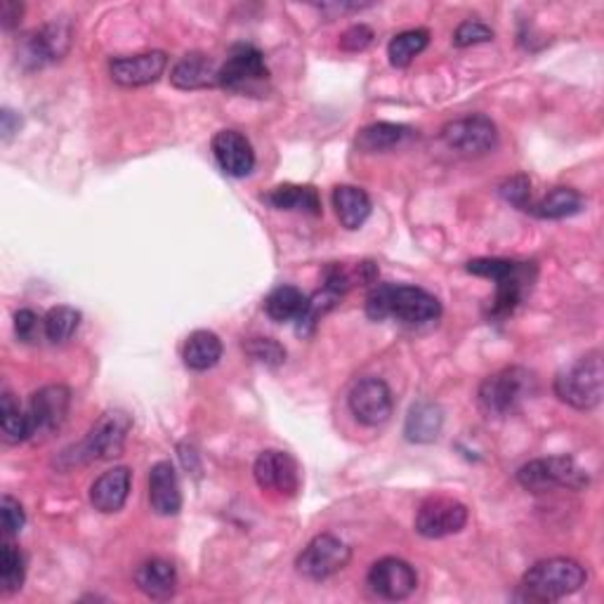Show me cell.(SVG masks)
Masks as SVG:
<instances>
[{"mask_svg": "<svg viewBox=\"0 0 604 604\" xmlns=\"http://www.w3.org/2000/svg\"><path fill=\"white\" fill-rule=\"evenodd\" d=\"M130 430H133V418L126 411L102 413L98 418V423L88 430V435L59 456V466L65 468L88 466V463L110 460L121 456Z\"/></svg>", "mask_w": 604, "mask_h": 604, "instance_id": "cell-3", "label": "cell"}, {"mask_svg": "<svg viewBox=\"0 0 604 604\" xmlns=\"http://www.w3.org/2000/svg\"><path fill=\"white\" fill-rule=\"evenodd\" d=\"M604 390V368H602V354L591 352L581 357L579 362L565 368L562 374L555 378V395L560 401L569 404L571 409L591 411L602 401Z\"/></svg>", "mask_w": 604, "mask_h": 604, "instance_id": "cell-6", "label": "cell"}, {"mask_svg": "<svg viewBox=\"0 0 604 604\" xmlns=\"http://www.w3.org/2000/svg\"><path fill=\"white\" fill-rule=\"evenodd\" d=\"M366 315L374 321L397 319L407 327H423L442 317V303L418 286L378 284L366 298Z\"/></svg>", "mask_w": 604, "mask_h": 604, "instance_id": "cell-1", "label": "cell"}, {"mask_svg": "<svg viewBox=\"0 0 604 604\" xmlns=\"http://www.w3.org/2000/svg\"><path fill=\"white\" fill-rule=\"evenodd\" d=\"M352 560V548L333 534H319L298 555L296 569L309 581H327L343 571Z\"/></svg>", "mask_w": 604, "mask_h": 604, "instance_id": "cell-10", "label": "cell"}, {"mask_svg": "<svg viewBox=\"0 0 604 604\" xmlns=\"http://www.w3.org/2000/svg\"><path fill=\"white\" fill-rule=\"evenodd\" d=\"M71 407L67 385H45L29 399V442H45L65 425Z\"/></svg>", "mask_w": 604, "mask_h": 604, "instance_id": "cell-9", "label": "cell"}, {"mask_svg": "<svg viewBox=\"0 0 604 604\" xmlns=\"http://www.w3.org/2000/svg\"><path fill=\"white\" fill-rule=\"evenodd\" d=\"M22 3H14V0H5L3 5H0V24H3L5 31H12L14 26L20 24L22 20Z\"/></svg>", "mask_w": 604, "mask_h": 604, "instance_id": "cell-40", "label": "cell"}, {"mask_svg": "<svg viewBox=\"0 0 604 604\" xmlns=\"http://www.w3.org/2000/svg\"><path fill=\"white\" fill-rule=\"evenodd\" d=\"M374 43V29L366 24L350 26L343 36H340V50L345 53H362Z\"/></svg>", "mask_w": 604, "mask_h": 604, "instance_id": "cell-38", "label": "cell"}, {"mask_svg": "<svg viewBox=\"0 0 604 604\" xmlns=\"http://www.w3.org/2000/svg\"><path fill=\"white\" fill-rule=\"evenodd\" d=\"M135 585L151 600H168L178 591V571L168 560L153 557L135 569Z\"/></svg>", "mask_w": 604, "mask_h": 604, "instance_id": "cell-22", "label": "cell"}, {"mask_svg": "<svg viewBox=\"0 0 604 604\" xmlns=\"http://www.w3.org/2000/svg\"><path fill=\"white\" fill-rule=\"evenodd\" d=\"M215 161L231 178H246L255 168V151L248 137L239 130H220L213 137Z\"/></svg>", "mask_w": 604, "mask_h": 604, "instance_id": "cell-18", "label": "cell"}, {"mask_svg": "<svg viewBox=\"0 0 604 604\" xmlns=\"http://www.w3.org/2000/svg\"><path fill=\"white\" fill-rule=\"evenodd\" d=\"M26 579V560L22 550L10 544L5 538L3 550H0V591L3 593H18L22 591Z\"/></svg>", "mask_w": 604, "mask_h": 604, "instance_id": "cell-32", "label": "cell"}, {"mask_svg": "<svg viewBox=\"0 0 604 604\" xmlns=\"http://www.w3.org/2000/svg\"><path fill=\"white\" fill-rule=\"evenodd\" d=\"M270 83V69L265 57L255 45L239 43L229 50V57L220 67V88L235 95H265Z\"/></svg>", "mask_w": 604, "mask_h": 604, "instance_id": "cell-8", "label": "cell"}, {"mask_svg": "<svg viewBox=\"0 0 604 604\" xmlns=\"http://www.w3.org/2000/svg\"><path fill=\"white\" fill-rule=\"evenodd\" d=\"M253 477L262 491H274L278 495H296L300 489L298 463L286 452H262L253 466Z\"/></svg>", "mask_w": 604, "mask_h": 604, "instance_id": "cell-15", "label": "cell"}, {"mask_svg": "<svg viewBox=\"0 0 604 604\" xmlns=\"http://www.w3.org/2000/svg\"><path fill=\"white\" fill-rule=\"evenodd\" d=\"M350 411L366 428L385 425L395 411L390 387L380 378H362L350 392Z\"/></svg>", "mask_w": 604, "mask_h": 604, "instance_id": "cell-14", "label": "cell"}, {"mask_svg": "<svg viewBox=\"0 0 604 604\" xmlns=\"http://www.w3.org/2000/svg\"><path fill=\"white\" fill-rule=\"evenodd\" d=\"M517 482L532 493H548L557 489L579 491L588 485V475L571 456L536 458L517 470Z\"/></svg>", "mask_w": 604, "mask_h": 604, "instance_id": "cell-7", "label": "cell"}, {"mask_svg": "<svg viewBox=\"0 0 604 604\" xmlns=\"http://www.w3.org/2000/svg\"><path fill=\"white\" fill-rule=\"evenodd\" d=\"M430 43V34L425 29H411L404 34H397L390 45H387V57H390V65L397 69L409 67L411 61L421 55Z\"/></svg>", "mask_w": 604, "mask_h": 604, "instance_id": "cell-31", "label": "cell"}, {"mask_svg": "<svg viewBox=\"0 0 604 604\" xmlns=\"http://www.w3.org/2000/svg\"><path fill=\"white\" fill-rule=\"evenodd\" d=\"M333 208L345 229H360L371 215V198L364 190L352 184H340L333 190Z\"/></svg>", "mask_w": 604, "mask_h": 604, "instance_id": "cell-23", "label": "cell"}, {"mask_svg": "<svg viewBox=\"0 0 604 604\" xmlns=\"http://www.w3.org/2000/svg\"><path fill=\"white\" fill-rule=\"evenodd\" d=\"M444 425V413L437 404H430V401H421L409 411L404 435L409 442L415 444H430L440 437Z\"/></svg>", "mask_w": 604, "mask_h": 604, "instance_id": "cell-26", "label": "cell"}, {"mask_svg": "<svg viewBox=\"0 0 604 604\" xmlns=\"http://www.w3.org/2000/svg\"><path fill=\"white\" fill-rule=\"evenodd\" d=\"M368 588L383 600H407L418 585L415 569L399 557H383L368 571Z\"/></svg>", "mask_w": 604, "mask_h": 604, "instance_id": "cell-16", "label": "cell"}, {"mask_svg": "<svg viewBox=\"0 0 604 604\" xmlns=\"http://www.w3.org/2000/svg\"><path fill=\"white\" fill-rule=\"evenodd\" d=\"M442 139L448 149L460 157H485L499 145V130L495 123L485 114H468L448 121L442 128Z\"/></svg>", "mask_w": 604, "mask_h": 604, "instance_id": "cell-11", "label": "cell"}, {"mask_svg": "<svg viewBox=\"0 0 604 604\" xmlns=\"http://www.w3.org/2000/svg\"><path fill=\"white\" fill-rule=\"evenodd\" d=\"M168 67V57L161 50H151L133 57H116L110 61L114 83L123 88H139L157 83Z\"/></svg>", "mask_w": 604, "mask_h": 604, "instance_id": "cell-17", "label": "cell"}, {"mask_svg": "<svg viewBox=\"0 0 604 604\" xmlns=\"http://www.w3.org/2000/svg\"><path fill=\"white\" fill-rule=\"evenodd\" d=\"M0 430H3V437L10 444H20L29 440L26 411L18 404V399L10 392H3V399H0Z\"/></svg>", "mask_w": 604, "mask_h": 604, "instance_id": "cell-33", "label": "cell"}, {"mask_svg": "<svg viewBox=\"0 0 604 604\" xmlns=\"http://www.w3.org/2000/svg\"><path fill=\"white\" fill-rule=\"evenodd\" d=\"M265 201L276 210H303L309 215H321V201L315 187H300V184H278Z\"/></svg>", "mask_w": 604, "mask_h": 604, "instance_id": "cell-27", "label": "cell"}, {"mask_svg": "<svg viewBox=\"0 0 604 604\" xmlns=\"http://www.w3.org/2000/svg\"><path fill=\"white\" fill-rule=\"evenodd\" d=\"M182 360L192 371H208L223 360V340L213 331H194L184 340Z\"/></svg>", "mask_w": 604, "mask_h": 604, "instance_id": "cell-24", "label": "cell"}, {"mask_svg": "<svg viewBox=\"0 0 604 604\" xmlns=\"http://www.w3.org/2000/svg\"><path fill=\"white\" fill-rule=\"evenodd\" d=\"M536 392V378L522 366L501 368L499 374L485 378L479 385V407L489 418H505L522 409L526 399Z\"/></svg>", "mask_w": 604, "mask_h": 604, "instance_id": "cell-5", "label": "cell"}, {"mask_svg": "<svg viewBox=\"0 0 604 604\" xmlns=\"http://www.w3.org/2000/svg\"><path fill=\"white\" fill-rule=\"evenodd\" d=\"M489 41H493L491 26H487L482 22H475V20H468V22L458 24L456 34H454V43L458 45V48H470V45L489 43Z\"/></svg>", "mask_w": 604, "mask_h": 604, "instance_id": "cell-36", "label": "cell"}, {"mask_svg": "<svg viewBox=\"0 0 604 604\" xmlns=\"http://www.w3.org/2000/svg\"><path fill=\"white\" fill-rule=\"evenodd\" d=\"M468 508L446 495H432L415 513V532L425 538H444L463 532L468 524Z\"/></svg>", "mask_w": 604, "mask_h": 604, "instance_id": "cell-13", "label": "cell"}, {"mask_svg": "<svg viewBox=\"0 0 604 604\" xmlns=\"http://www.w3.org/2000/svg\"><path fill=\"white\" fill-rule=\"evenodd\" d=\"M588 574L585 569L569 557H550L536 562L522 579V593L534 602H557L581 591Z\"/></svg>", "mask_w": 604, "mask_h": 604, "instance_id": "cell-4", "label": "cell"}, {"mask_svg": "<svg viewBox=\"0 0 604 604\" xmlns=\"http://www.w3.org/2000/svg\"><path fill=\"white\" fill-rule=\"evenodd\" d=\"M307 303L309 298L303 296V290L296 286H276L265 298V312L272 321L278 323L298 321L305 315Z\"/></svg>", "mask_w": 604, "mask_h": 604, "instance_id": "cell-29", "label": "cell"}, {"mask_svg": "<svg viewBox=\"0 0 604 604\" xmlns=\"http://www.w3.org/2000/svg\"><path fill=\"white\" fill-rule=\"evenodd\" d=\"M529 210L544 220H565L583 210V196L571 187H552L538 204H532Z\"/></svg>", "mask_w": 604, "mask_h": 604, "instance_id": "cell-28", "label": "cell"}, {"mask_svg": "<svg viewBox=\"0 0 604 604\" xmlns=\"http://www.w3.org/2000/svg\"><path fill=\"white\" fill-rule=\"evenodd\" d=\"M468 272L477 276H487L495 282V296L489 307V317L505 319L517 309V305L529 293L536 267L532 262H515L501 258H477L468 262Z\"/></svg>", "mask_w": 604, "mask_h": 604, "instance_id": "cell-2", "label": "cell"}, {"mask_svg": "<svg viewBox=\"0 0 604 604\" xmlns=\"http://www.w3.org/2000/svg\"><path fill=\"white\" fill-rule=\"evenodd\" d=\"M71 24L69 22H50L36 31H31L20 41L18 57L22 67L41 69L45 65L61 59L71 48Z\"/></svg>", "mask_w": 604, "mask_h": 604, "instance_id": "cell-12", "label": "cell"}, {"mask_svg": "<svg viewBox=\"0 0 604 604\" xmlns=\"http://www.w3.org/2000/svg\"><path fill=\"white\" fill-rule=\"evenodd\" d=\"M81 327V312L69 305L53 307L48 315L43 317V335L50 340L53 345H65L67 340Z\"/></svg>", "mask_w": 604, "mask_h": 604, "instance_id": "cell-30", "label": "cell"}, {"mask_svg": "<svg viewBox=\"0 0 604 604\" xmlns=\"http://www.w3.org/2000/svg\"><path fill=\"white\" fill-rule=\"evenodd\" d=\"M133 475L128 468H112L102 472L90 487V503L104 515H114L126 505L130 495Z\"/></svg>", "mask_w": 604, "mask_h": 604, "instance_id": "cell-19", "label": "cell"}, {"mask_svg": "<svg viewBox=\"0 0 604 604\" xmlns=\"http://www.w3.org/2000/svg\"><path fill=\"white\" fill-rule=\"evenodd\" d=\"M14 331H18L22 343H36L38 333L43 331V319L36 312H31V309H20L14 315Z\"/></svg>", "mask_w": 604, "mask_h": 604, "instance_id": "cell-39", "label": "cell"}, {"mask_svg": "<svg viewBox=\"0 0 604 604\" xmlns=\"http://www.w3.org/2000/svg\"><path fill=\"white\" fill-rule=\"evenodd\" d=\"M501 194L505 201H510V204L522 208V210L532 208V182L526 175L510 178L501 187Z\"/></svg>", "mask_w": 604, "mask_h": 604, "instance_id": "cell-37", "label": "cell"}, {"mask_svg": "<svg viewBox=\"0 0 604 604\" xmlns=\"http://www.w3.org/2000/svg\"><path fill=\"white\" fill-rule=\"evenodd\" d=\"M149 503L157 515L170 517L182 510V491L173 463L159 460L149 470Z\"/></svg>", "mask_w": 604, "mask_h": 604, "instance_id": "cell-20", "label": "cell"}, {"mask_svg": "<svg viewBox=\"0 0 604 604\" xmlns=\"http://www.w3.org/2000/svg\"><path fill=\"white\" fill-rule=\"evenodd\" d=\"M411 133V128L399 126V123H371L357 135V149L364 153L392 151L399 145H404Z\"/></svg>", "mask_w": 604, "mask_h": 604, "instance_id": "cell-25", "label": "cell"}, {"mask_svg": "<svg viewBox=\"0 0 604 604\" xmlns=\"http://www.w3.org/2000/svg\"><path fill=\"white\" fill-rule=\"evenodd\" d=\"M0 121H3V137L5 139L12 137L14 128H20V118L14 116V112H10V110H3V114H0Z\"/></svg>", "mask_w": 604, "mask_h": 604, "instance_id": "cell-41", "label": "cell"}, {"mask_svg": "<svg viewBox=\"0 0 604 604\" xmlns=\"http://www.w3.org/2000/svg\"><path fill=\"white\" fill-rule=\"evenodd\" d=\"M0 522H3L5 538L18 536L24 529V522H26L24 508L18 499H12L10 493H5L3 501H0Z\"/></svg>", "mask_w": 604, "mask_h": 604, "instance_id": "cell-35", "label": "cell"}, {"mask_svg": "<svg viewBox=\"0 0 604 604\" xmlns=\"http://www.w3.org/2000/svg\"><path fill=\"white\" fill-rule=\"evenodd\" d=\"M170 83L180 90L215 88L220 86V67L204 53H190L175 61L173 71H170Z\"/></svg>", "mask_w": 604, "mask_h": 604, "instance_id": "cell-21", "label": "cell"}, {"mask_svg": "<svg viewBox=\"0 0 604 604\" xmlns=\"http://www.w3.org/2000/svg\"><path fill=\"white\" fill-rule=\"evenodd\" d=\"M248 357L265 364V366H282L286 362V350L272 338H251L243 343Z\"/></svg>", "mask_w": 604, "mask_h": 604, "instance_id": "cell-34", "label": "cell"}]
</instances>
